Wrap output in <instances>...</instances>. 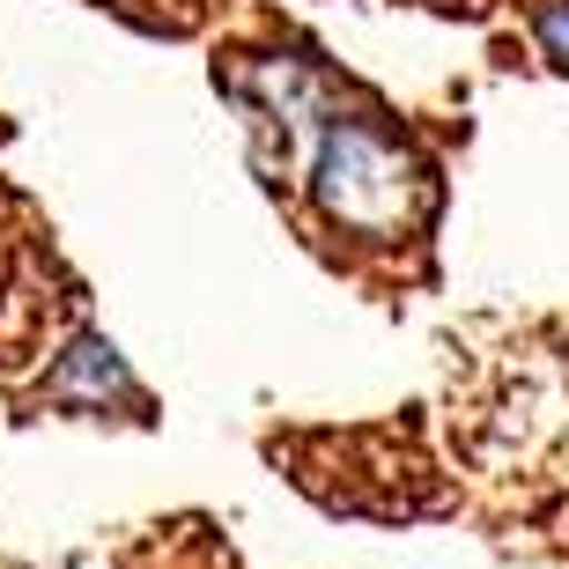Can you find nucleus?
Returning a JSON list of instances; mask_svg holds the SVG:
<instances>
[{"instance_id":"obj_1","label":"nucleus","mask_w":569,"mask_h":569,"mask_svg":"<svg viewBox=\"0 0 569 569\" xmlns=\"http://www.w3.org/2000/svg\"><path fill=\"white\" fill-rule=\"evenodd\" d=\"M422 178L429 170L385 127H370V119H348V111H340V119H326V133H318L311 192H318V208L356 237H392L400 230L407 214H415V200H422Z\"/></svg>"},{"instance_id":"obj_2","label":"nucleus","mask_w":569,"mask_h":569,"mask_svg":"<svg viewBox=\"0 0 569 569\" xmlns=\"http://www.w3.org/2000/svg\"><path fill=\"white\" fill-rule=\"evenodd\" d=\"M44 400H52V407H104V400H119V407L141 415V392H133L127 362L111 356L104 333H82L74 348H67V362L44 378Z\"/></svg>"},{"instance_id":"obj_3","label":"nucleus","mask_w":569,"mask_h":569,"mask_svg":"<svg viewBox=\"0 0 569 569\" xmlns=\"http://www.w3.org/2000/svg\"><path fill=\"white\" fill-rule=\"evenodd\" d=\"M532 30L548 44V60L569 74V0H540V8H532Z\"/></svg>"}]
</instances>
